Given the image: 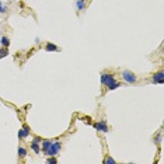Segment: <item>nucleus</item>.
Returning a JSON list of instances; mask_svg holds the SVG:
<instances>
[{
  "mask_svg": "<svg viewBox=\"0 0 164 164\" xmlns=\"http://www.w3.org/2000/svg\"><path fill=\"white\" fill-rule=\"evenodd\" d=\"M101 83H102V84H105L109 90H115V88L119 87V84L115 82L114 76L112 75H107V73H104V75L101 76Z\"/></svg>",
  "mask_w": 164,
  "mask_h": 164,
  "instance_id": "nucleus-1",
  "label": "nucleus"
},
{
  "mask_svg": "<svg viewBox=\"0 0 164 164\" xmlns=\"http://www.w3.org/2000/svg\"><path fill=\"white\" fill-rule=\"evenodd\" d=\"M59 150H60V143L59 142H52V145L48 147V150L45 151V153L48 156H55V154L59 153Z\"/></svg>",
  "mask_w": 164,
  "mask_h": 164,
  "instance_id": "nucleus-2",
  "label": "nucleus"
},
{
  "mask_svg": "<svg viewBox=\"0 0 164 164\" xmlns=\"http://www.w3.org/2000/svg\"><path fill=\"white\" fill-rule=\"evenodd\" d=\"M122 77H124V80L126 83H129V84H132V83L136 82V76L133 75L132 72H129V70H125L124 73H122Z\"/></svg>",
  "mask_w": 164,
  "mask_h": 164,
  "instance_id": "nucleus-3",
  "label": "nucleus"
},
{
  "mask_svg": "<svg viewBox=\"0 0 164 164\" xmlns=\"http://www.w3.org/2000/svg\"><path fill=\"white\" fill-rule=\"evenodd\" d=\"M163 82H164V73H163V72H158V73H156V75H154V77H153V83H154V84H161Z\"/></svg>",
  "mask_w": 164,
  "mask_h": 164,
  "instance_id": "nucleus-4",
  "label": "nucleus"
},
{
  "mask_svg": "<svg viewBox=\"0 0 164 164\" xmlns=\"http://www.w3.org/2000/svg\"><path fill=\"white\" fill-rule=\"evenodd\" d=\"M94 128L97 131H102V132H108V128H107V124H105V121H101L100 124H95Z\"/></svg>",
  "mask_w": 164,
  "mask_h": 164,
  "instance_id": "nucleus-5",
  "label": "nucleus"
},
{
  "mask_svg": "<svg viewBox=\"0 0 164 164\" xmlns=\"http://www.w3.org/2000/svg\"><path fill=\"white\" fill-rule=\"evenodd\" d=\"M31 147H32V150L35 151V153H39V139H34L32 140V143H31Z\"/></svg>",
  "mask_w": 164,
  "mask_h": 164,
  "instance_id": "nucleus-6",
  "label": "nucleus"
},
{
  "mask_svg": "<svg viewBox=\"0 0 164 164\" xmlns=\"http://www.w3.org/2000/svg\"><path fill=\"white\" fill-rule=\"evenodd\" d=\"M28 135H30V132H28V128L20 129V132H18V138H27Z\"/></svg>",
  "mask_w": 164,
  "mask_h": 164,
  "instance_id": "nucleus-7",
  "label": "nucleus"
},
{
  "mask_svg": "<svg viewBox=\"0 0 164 164\" xmlns=\"http://www.w3.org/2000/svg\"><path fill=\"white\" fill-rule=\"evenodd\" d=\"M76 4L79 7V10H84L86 9V3H84V0H77L76 1Z\"/></svg>",
  "mask_w": 164,
  "mask_h": 164,
  "instance_id": "nucleus-8",
  "label": "nucleus"
},
{
  "mask_svg": "<svg viewBox=\"0 0 164 164\" xmlns=\"http://www.w3.org/2000/svg\"><path fill=\"white\" fill-rule=\"evenodd\" d=\"M50 145H52V142H50V140H44V142H42V150L46 151Z\"/></svg>",
  "mask_w": 164,
  "mask_h": 164,
  "instance_id": "nucleus-9",
  "label": "nucleus"
},
{
  "mask_svg": "<svg viewBox=\"0 0 164 164\" xmlns=\"http://www.w3.org/2000/svg\"><path fill=\"white\" fill-rule=\"evenodd\" d=\"M18 156L20 157H25L27 156V150H25L24 147H18Z\"/></svg>",
  "mask_w": 164,
  "mask_h": 164,
  "instance_id": "nucleus-10",
  "label": "nucleus"
},
{
  "mask_svg": "<svg viewBox=\"0 0 164 164\" xmlns=\"http://www.w3.org/2000/svg\"><path fill=\"white\" fill-rule=\"evenodd\" d=\"M46 50L52 52V50H58V48H56V45H53V44H48V45H46Z\"/></svg>",
  "mask_w": 164,
  "mask_h": 164,
  "instance_id": "nucleus-11",
  "label": "nucleus"
},
{
  "mask_svg": "<svg viewBox=\"0 0 164 164\" xmlns=\"http://www.w3.org/2000/svg\"><path fill=\"white\" fill-rule=\"evenodd\" d=\"M9 55V49L7 48H3V49H0V58H4Z\"/></svg>",
  "mask_w": 164,
  "mask_h": 164,
  "instance_id": "nucleus-12",
  "label": "nucleus"
},
{
  "mask_svg": "<svg viewBox=\"0 0 164 164\" xmlns=\"http://www.w3.org/2000/svg\"><path fill=\"white\" fill-rule=\"evenodd\" d=\"M1 44H3V46H4V48H7V46L10 45V41H9L6 37H3V38H1Z\"/></svg>",
  "mask_w": 164,
  "mask_h": 164,
  "instance_id": "nucleus-13",
  "label": "nucleus"
},
{
  "mask_svg": "<svg viewBox=\"0 0 164 164\" xmlns=\"http://www.w3.org/2000/svg\"><path fill=\"white\" fill-rule=\"evenodd\" d=\"M104 163L105 164H109V163H115V160L114 158H111V157H107L105 160H104Z\"/></svg>",
  "mask_w": 164,
  "mask_h": 164,
  "instance_id": "nucleus-14",
  "label": "nucleus"
},
{
  "mask_svg": "<svg viewBox=\"0 0 164 164\" xmlns=\"http://www.w3.org/2000/svg\"><path fill=\"white\" fill-rule=\"evenodd\" d=\"M56 161H58V160L55 157H52V158H49V160H48V163H49V164H53V163H56Z\"/></svg>",
  "mask_w": 164,
  "mask_h": 164,
  "instance_id": "nucleus-15",
  "label": "nucleus"
},
{
  "mask_svg": "<svg viewBox=\"0 0 164 164\" xmlns=\"http://www.w3.org/2000/svg\"><path fill=\"white\" fill-rule=\"evenodd\" d=\"M0 13H4V9H3L1 6H0Z\"/></svg>",
  "mask_w": 164,
  "mask_h": 164,
  "instance_id": "nucleus-16",
  "label": "nucleus"
}]
</instances>
